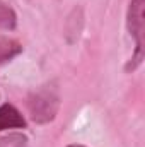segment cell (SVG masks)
I'll use <instances>...</instances> for the list:
<instances>
[{
    "label": "cell",
    "instance_id": "cell-1",
    "mask_svg": "<svg viewBox=\"0 0 145 147\" xmlns=\"http://www.w3.org/2000/svg\"><path fill=\"white\" fill-rule=\"evenodd\" d=\"M29 115L34 123H48L51 121L60 108L58 89L53 84H46L41 89L34 91L28 99Z\"/></svg>",
    "mask_w": 145,
    "mask_h": 147
},
{
    "label": "cell",
    "instance_id": "cell-2",
    "mask_svg": "<svg viewBox=\"0 0 145 147\" xmlns=\"http://www.w3.org/2000/svg\"><path fill=\"white\" fill-rule=\"evenodd\" d=\"M126 26L132 38L135 39V53L126 65V72H133L140 67L144 60V41H145V0H132L126 16Z\"/></svg>",
    "mask_w": 145,
    "mask_h": 147
},
{
    "label": "cell",
    "instance_id": "cell-3",
    "mask_svg": "<svg viewBox=\"0 0 145 147\" xmlns=\"http://www.w3.org/2000/svg\"><path fill=\"white\" fill-rule=\"evenodd\" d=\"M9 128H26V120L21 111L12 105L0 106V132Z\"/></svg>",
    "mask_w": 145,
    "mask_h": 147
},
{
    "label": "cell",
    "instance_id": "cell-4",
    "mask_svg": "<svg viewBox=\"0 0 145 147\" xmlns=\"http://www.w3.org/2000/svg\"><path fill=\"white\" fill-rule=\"evenodd\" d=\"M19 53H22V45L19 41L5 38V36H0V65L10 62Z\"/></svg>",
    "mask_w": 145,
    "mask_h": 147
},
{
    "label": "cell",
    "instance_id": "cell-5",
    "mask_svg": "<svg viewBox=\"0 0 145 147\" xmlns=\"http://www.w3.org/2000/svg\"><path fill=\"white\" fill-rule=\"evenodd\" d=\"M17 26V16L14 9L0 0V31H14Z\"/></svg>",
    "mask_w": 145,
    "mask_h": 147
},
{
    "label": "cell",
    "instance_id": "cell-6",
    "mask_svg": "<svg viewBox=\"0 0 145 147\" xmlns=\"http://www.w3.org/2000/svg\"><path fill=\"white\" fill-rule=\"evenodd\" d=\"M0 147H29V139L21 132H14L0 137Z\"/></svg>",
    "mask_w": 145,
    "mask_h": 147
},
{
    "label": "cell",
    "instance_id": "cell-7",
    "mask_svg": "<svg viewBox=\"0 0 145 147\" xmlns=\"http://www.w3.org/2000/svg\"><path fill=\"white\" fill-rule=\"evenodd\" d=\"M68 147H84V146H79V144H73V146H68Z\"/></svg>",
    "mask_w": 145,
    "mask_h": 147
}]
</instances>
